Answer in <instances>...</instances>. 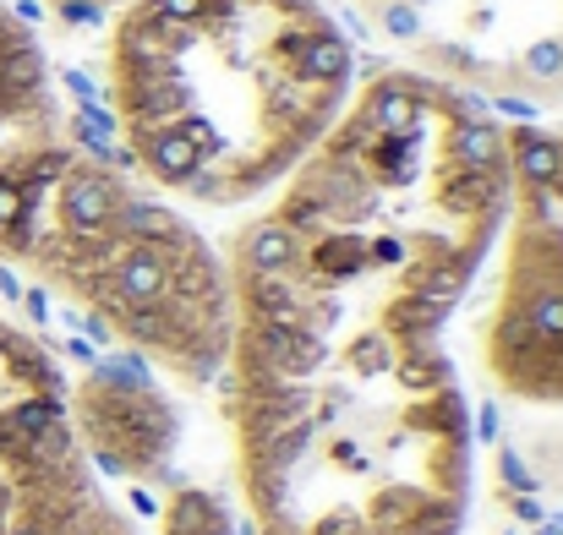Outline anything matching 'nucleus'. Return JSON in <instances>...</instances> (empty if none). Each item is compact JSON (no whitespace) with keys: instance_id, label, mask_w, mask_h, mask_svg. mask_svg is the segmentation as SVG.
<instances>
[{"instance_id":"nucleus-2","label":"nucleus","mask_w":563,"mask_h":535,"mask_svg":"<svg viewBox=\"0 0 563 535\" xmlns=\"http://www.w3.org/2000/svg\"><path fill=\"white\" fill-rule=\"evenodd\" d=\"M351 93L356 55L323 0H126L104 38L132 170L191 208L263 202Z\"/></svg>"},{"instance_id":"nucleus-6","label":"nucleus","mask_w":563,"mask_h":535,"mask_svg":"<svg viewBox=\"0 0 563 535\" xmlns=\"http://www.w3.org/2000/svg\"><path fill=\"white\" fill-rule=\"evenodd\" d=\"M394 55L471 99L563 115V0H345Z\"/></svg>"},{"instance_id":"nucleus-3","label":"nucleus","mask_w":563,"mask_h":535,"mask_svg":"<svg viewBox=\"0 0 563 535\" xmlns=\"http://www.w3.org/2000/svg\"><path fill=\"white\" fill-rule=\"evenodd\" d=\"M0 268H22L181 388H208L224 371V252L181 202L71 126L0 154Z\"/></svg>"},{"instance_id":"nucleus-7","label":"nucleus","mask_w":563,"mask_h":535,"mask_svg":"<svg viewBox=\"0 0 563 535\" xmlns=\"http://www.w3.org/2000/svg\"><path fill=\"white\" fill-rule=\"evenodd\" d=\"M71 421L88 459L115 481H154L181 448V410L148 366H93L77 377Z\"/></svg>"},{"instance_id":"nucleus-4","label":"nucleus","mask_w":563,"mask_h":535,"mask_svg":"<svg viewBox=\"0 0 563 535\" xmlns=\"http://www.w3.org/2000/svg\"><path fill=\"white\" fill-rule=\"evenodd\" d=\"M509 191L476 312L482 377L526 410L563 415V115L515 121Z\"/></svg>"},{"instance_id":"nucleus-8","label":"nucleus","mask_w":563,"mask_h":535,"mask_svg":"<svg viewBox=\"0 0 563 535\" xmlns=\"http://www.w3.org/2000/svg\"><path fill=\"white\" fill-rule=\"evenodd\" d=\"M159 535H235V525L213 492L181 487V492H170V503L159 514Z\"/></svg>"},{"instance_id":"nucleus-1","label":"nucleus","mask_w":563,"mask_h":535,"mask_svg":"<svg viewBox=\"0 0 563 535\" xmlns=\"http://www.w3.org/2000/svg\"><path fill=\"white\" fill-rule=\"evenodd\" d=\"M504 191V121L383 66L230 235L219 382L252 535H465L476 443L443 334Z\"/></svg>"},{"instance_id":"nucleus-9","label":"nucleus","mask_w":563,"mask_h":535,"mask_svg":"<svg viewBox=\"0 0 563 535\" xmlns=\"http://www.w3.org/2000/svg\"><path fill=\"white\" fill-rule=\"evenodd\" d=\"M49 5H60L71 16H93V11H121L126 0H49Z\"/></svg>"},{"instance_id":"nucleus-5","label":"nucleus","mask_w":563,"mask_h":535,"mask_svg":"<svg viewBox=\"0 0 563 535\" xmlns=\"http://www.w3.org/2000/svg\"><path fill=\"white\" fill-rule=\"evenodd\" d=\"M0 535H143L77 437L60 360L11 323H0Z\"/></svg>"}]
</instances>
